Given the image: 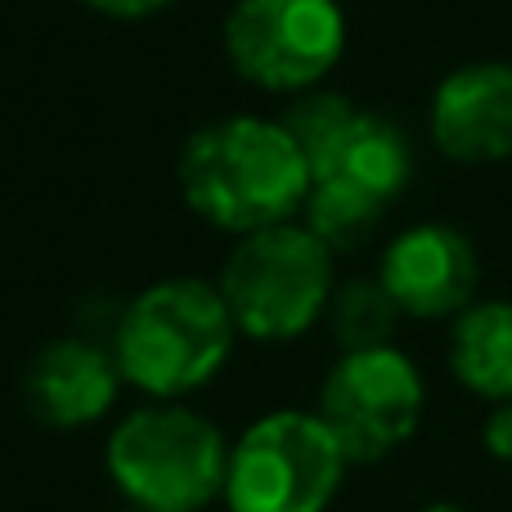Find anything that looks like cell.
I'll use <instances>...</instances> for the list:
<instances>
[{"label":"cell","instance_id":"cell-1","mask_svg":"<svg viewBox=\"0 0 512 512\" xmlns=\"http://www.w3.org/2000/svg\"><path fill=\"white\" fill-rule=\"evenodd\" d=\"M180 194L216 230L256 234L301 212L310 194V167L283 122L225 117L185 144Z\"/></svg>","mask_w":512,"mask_h":512},{"label":"cell","instance_id":"cell-2","mask_svg":"<svg viewBox=\"0 0 512 512\" xmlns=\"http://www.w3.org/2000/svg\"><path fill=\"white\" fill-rule=\"evenodd\" d=\"M234 315L221 288L203 279H162L122 310L113 360L122 382L153 400H180L207 387L234 351Z\"/></svg>","mask_w":512,"mask_h":512},{"label":"cell","instance_id":"cell-3","mask_svg":"<svg viewBox=\"0 0 512 512\" xmlns=\"http://www.w3.org/2000/svg\"><path fill=\"white\" fill-rule=\"evenodd\" d=\"M104 463L126 504L149 512H203L225 490L230 445L198 409L153 400L113 427Z\"/></svg>","mask_w":512,"mask_h":512},{"label":"cell","instance_id":"cell-4","mask_svg":"<svg viewBox=\"0 0 512 512\" xmlns=\"http://www.w3.org/2000/svg\"><path fill=\"white\" fill-rule=\"evenodd\" d=\"M221 297L239 333L256 342H292L333 297V252L297 221L243 234L221 270Z\"/></svg>","mask_w":512,"mask_h":512},{"label":"cell","instance_id":"cell-5","mask_svg":"<svg viewBox=\"0 0 512 512\" xmlns=\"http://www.w3.org/2000/svg\"><path fill=\"white\" fill-rule=\"evenodd\" d=\"M346 454L319 414L274 409L230 445V512H324L346 477Z\"/></svg>","mask_w":512,"mask_h":512},{"label":"cell","instance_id":"cell-6","mask_svg":"<svg viewBox=\"0 0 512 512\" xmlns=\"http://www.w3.org/2000/svg\"><path fill=\"white\" fill-rule=\"evenodd\" d=\"M297 140L310 180L346 185L391 207L414 176V149L405 131L382 113H364L337 90H306L279 117Z\"/></svg>","mask_w":512,"mask_h":512},{"label":"cell","instance_id":"cell-7","mask_svg":"<svg viewBox=\"0 0 512 512\" xmlns=\"http://www.w3.org/2000/svg\"><path fill=\"white\" fill-rule=\"evenodd\" d=\"M346 50L337 0H239L225 18V54L243 81L274 95H306Z\"/></svg>","mask_w":512,"mask_h":512},{"label":"cell","instance_id":"cell-8","mask_svg":"<svg viewBox=\"0 0 512 512\" xmlns=\"http://www.w3.org/2000/svg\"><path fill=\"white\" fill-rule=\"evenodd\" d=\"M423 405L427 387L418 364L396 346H378L342 355L328 369L315 414L337 436L346 463H378L418 432Z\"/></svg>","mask_w":512,"mask_h":512},{"label":"cell","instance_id":"cell-9","mask_svg":"<svg viewBox=\"0 0 512 512\" xmlns=\"http://www.w3.org/2000/svg\"><path fill=\"white\" fill-rule=\"evenodd\" d=\"M378 283L409 319H454L472 306L481 283L477 248L463 230L441 221L409 225L387 243Z\"/></svg>","mask_w":512,"mask_h":512},{"label":"cell","instance_id":"cell-10","mask_svg":"<svg viewBox=\"0 0 512 512\" xmlns=\"http://www.w3.org/2000/svg\"><path fill=\"white\" fill-rule=\"evenodd\" d=\"M432 144L459 167L512 158V63L481 59L454 68L432 90Z\"/></svg>","mask_w":512,"mask_h":512},{"label":"cell","instance_id":"cell-11","mask_svg":"<svg viewBox=\"0 0 512 512\" xmlns=\"http://www.w3.org/2000/svg\"><path fill=\"white\" fill-rule=\"evenodd\" d=\"M122 369L113 351L81 337L50 342L27 369V409L45 427H90L113 409Z\"/></svg>","mask_w":512,"mask_h":512},{"label":"cell","instance_id":"cell-12","mask_svg":"<svg viewBox=\"0 0 512 512\" xmlns=\"http://www.w3.org/2000/svg\"><path fill=\"white\" fill-rule=\"evenodd\" d=\"M450 369L472 396L512 400V301H472L454 315Z\"/></svg>","mask_w":512,"mask_h":512},{"label":"cell","instance_id":"cell-13","mask_svg":"<svg viewBox=\"0 0 512 512\" xmlns=\"http://www.w3.org/2000/svg\"><path fill=\"white\" fill-rule=\"evenodd\" d=\"M324 319L333 328V342L342 346V355L378 351V346H391V333L400 324V306L378 279H346L328 297Z\"/></svg>","mask_w":512,"mask_h":512},{"label":"cell","instance_id":"cell-14","mask_svg":"<svg viewBox=\"0 0 512 512\" xmlns=\"http://www.w3.org/2000/svg\"><path fill=\"white\" fill-rule=\"evenodd\" d=\"M382 212H387V207L355 194V189L328 185V180H310V194H306V203H301V216H306L301 225L337 256V252L364 248V243L373 239V230L382 225Z\"/></svg>","mask_w":512,"mask_h":512},{"label":"cell","instance_id":"cell-15","mask_svg":"<svg viewBox=\"0 0 512 512\" xmlns=\"http://www.w3.org/2000/svg\"><path fill=\"white\" fill-rule=\"evenodd\" d=\"M481 441H486V450L495 454L499 463H512V400H499V405L490 409L486 427H481Z\"/></svg>","mask_w":512,"mask_h":512},{"label":"cell","instance_id":"cell-16","mask_svg":"<svg viewBox=\"0 0 512 512\" xmlns=\"http://www.w3.org/2000/svg\"><path fill=\"white\" fill-rule=\"evenodd\" d=\"M86 5L108 18H149V14H158V9L176 5V0H86Z\"/></svg>","mask_w":512,"mask_h":512},{"label":"cell","instance_id":"cell-17","mask_svg":"<svg viewBox=\"0 0 512 512\" xmlns=\"http://www.w3.org/2000/svg\"><path fill=\"white\" fill-rule=\"evenodd\" d=\"M423 512H463V508H454V504H432V508H423Z\"/></svg>","mask_w":512,"mask_h":512},{"label":"cell","instance_id":"cell-18","mask_svg":"<svg viewBox=\"0 0 512 512\" xmlns=\"http://www.w3.org/2000/svg\"><path fill=\"white\" fill-rule=\"evenodd\" d=\"M122 512H149V508H135V504H126V508H122Z\"/></svg>","mask_w":512,"mask_h":512}]
</instances>
